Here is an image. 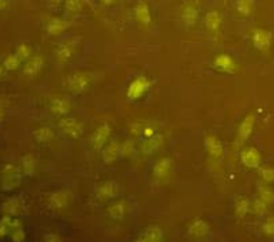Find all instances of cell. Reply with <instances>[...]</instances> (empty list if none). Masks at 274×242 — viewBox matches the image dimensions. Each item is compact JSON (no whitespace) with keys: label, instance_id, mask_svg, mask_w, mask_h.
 Returning <instances> with one entry per match:
<instances>
[{"label":"cell","instance_id":"1","mask_svg":"<svg viewBox=\"0 0 274 242\" xmlns=\"http://www.w3.org/2000/svg\"><path fill=\"white\" fill-rule=\"evenodd\" d=\"M93 80V74L88 72H77L67 77V88L72 94H80L88 88Z\"/></svg>","mask_w":274,"mask_h":242},{"label":"cell","instance_id":"2","mask_svg":"<svg viewBox=\"0 0 274 242\" xmlns=\"http://www.w3.org/2000/svg\"><path fill=\"white\" fill-rule=\"evenodd\" d=\"M59 128L66 137L77 140L83 135V125L72 116H63L59 120Z\"/></svg>","mask_w":274,"mask_h":242},{"label":"cell","instance_id":"3","mask_svg":"<svg viewBox=\"0 0 274 242\" xmlns=\"http://www.w3.org/2000/svg\"><path fill=\"white\" fill-rule=\"evenodd\" d=\"M179 14L182 22L186 26H193L197 23L200 16V6L197 0H186L179 9Z\"/></svg>","mask_w":274,"mask_h":242},{"label":"cell","instance_id":"4","mask_svg":"<svg viewBox=\"0 0 274 242\" xmlns=\"http://www.w3.org/2000/svg\"><path fill=\"white\" fill-rule=\"evenodd\" d=\"M150 88V80L144 76H138L136 77L129 87H127V97L129 100H138L147 93Z\"/></svg>","mask_w":274,"mask_h":242},{"label":"cell","instance_id":"5","mask_svg":"<svg viewBox=\"0 0 274 242\" xmlns=\"http://www.w3.org/2000/svg\"><path fill=\"white\" fill-rule=\"evenodd\" d=\"M254 125H256V117H254L253 114H247V116L243 119V121L240 122V125H238L236 140L237 145L244 144V143L249 140L250 135L253 134Z\"/></svg>","mask_w":274,"mask_h":242},{"label":"cell","instance_id":"6","mask_svg":"<svg viewBox=\"0 0 274 242\" xmlns=\"http://www.w3.org/2000/svg\"><path fill=\"white\" fill-rule=\"evenodd\" d=\"M272 40H273V35L272 32L269 30H264V29H254L253 33H251V43H253V47L264 51L270 47L272 44Z\"/></svg>","mask_w":274,"mask_h":242},{"label":"cell","instance_id":"7","mask_svg":"<svg viewBox=\"0 0 274 242\" xmlns=\"http://www.w3.org/2000/svg\"><path fill=\"white\" fill-rule=\"evenodd\" d=\"M133 16H135L137 23L140 24V26H143V27H149L150 24H151V20H153L149 4L146 1H143V0H138L135 4Z\"/></svg>","mask_w":274,"mask_h":242},{"label":"cell","instance_id":"8","mask_svg":"<svg viewBox=\"0 0 274 242\" xmlns=\"http://www.w3.org/2000/svg\"><path fill=\"white\" fill-rule=\"evenodd\" d=\"M213 66H214L219 72L230 73V74L237 72L236 61H234V59H233L230 54H227V53H220V54L214 56V59H213Z\"/></svg>","mask_w":274,"mask_h":242},{"label":"cell","instance_id":"9","mask_svg":"<svg viewBox=\"0 0 274 242\" xmlns=\"http://www.w3.org/2000/svg\"><path fill=\"white\" fill-rule=\"evenodd\" d=\"M204 26L212 35H219L223 27V16L219 10H210L204 17Z\"/></svg>","mask_w":274,"mask_h":242},{"label":"cell","instance_id":"10","mask_svg":"<svg viewBox=\"0 0 274 242\" xmlns=\"http://www.w3.org/2000/svg\"><path fill=\"white\" fill-rule=\"evenodd\" d=\"M45 67V60L42 56H30L23 64V74L27 77H35L39 73L43 70Z\"/></svg>","mask_w":274,"mask_h":242},{"label":"cell","instance_id":"11","mask_svg":"<svg viewBox=\"0 0 274 242\" xmlns=\"http://www.w3.org/2000/svg\"><path fill=\"white\" fill-rule=\"evenodd\" d=\"M110 133H112V128H110V125H109L107 122L99 125V127L94 130L93 135H91V144H93V147H94L96 150H100V148L104 145V143L109 140Z\"/></svg>","mask_w":274,"mask_h":242},{"label":"cell","instance_id":"12","mask_svg":"<svg viewBox=\"0 0 274 242\" xmlns=\"http://www.w3.org/2000/svg\"><path fill=\"white\" fill-rule=\"evenodd\" d=\"M204 147L207 150V153L212 156L213 158H220L225 153V147H223V143L216 137V135H206L204 137Z\"/></svg>","mask_w":274,"mask_h":242},{"label":"cell","instance_id":"13","mask_svg":"<svg viewBox=\"0 0 274 242\" xmlns=\"http://www.w3.org/2000/svg\"><path fill=\"white\" fill-rule=\"evenodd\" d=\"M70 110H72V106H70L69 98H66V97H54V98H51L50 111L54 116H59V117L67 116L70 113Z\"/></svg>","mask_w":274,"mask_h":242},{"label":"cell","instance_id":"14","mask_svg":"<svg viewBox=\"0 0 274 242\" xmlns=\"http://www.w3.org/2000/svg\"><path fill=\"white\" fill-rule=\"evenodd\" d=\"M260 153L257 148L254 147H249V148H244L241 151V161L246 167L249 168H257L260 165Z\"/></svg>","mask_w":274,"mask_h":242},{"label":"cell","instance_id":"15","mask_svg":"<svg viewBox=\"0 0 274 242\" xmlns=\"http://www.w3.org/2000/svg\"><path fill=\"white\" fill-rule=\"evenodd\" d=\"M163 144V134L156 133L153 134L151 137L143 140V144H141V153L143 154H153L156 153Z\"/></svg>","mask_w":274,"mask_h":242},{"label":"cell","instance_id":"16","mask_svg":"<svg viewBox=\"0 0 274 242\" xmlns=\"http://www.w3.org/2000/svg\"><path fill=\"white\" fill-rule=\"evenodd\" d=\"M69 27H70V22H67V20H63V19H51L49 23H47L46 32H47V35L51 37L60 36V35L64 33Z\"/></svg>","mask_w":274,"mask_h":242},{"label":"cell","instance_id":"17","mask_svg":"<svg viewBox=\"0 0 274 242\" xmlns=\"http://www.w3.org/2000/svg\"><path fill=\"white\" fill-rule=\"evenodd\" d=\"M33 137L35 140L40 143V144H45V143H49L53 140L54 137V131L50 125H40L38 127L35 131H33Z\"/></svg>","mask_w":274,"mask_h":242},{"label":"cell","instance_id":"18","mask_svg":"<svg viewBox=\"0 0 274 242\" xmlns=\"http://www.w3.org/2000/svg\"><path fill=\"white\" fill-rule=\"evenodd\" d=\"M120 154V145L117 141H112L103 148V161L104 162H113L119 158Z\"/></svg>","mask_w":274,"mask_h":242},{"label":"cell","instance_id":"19","mask_svg":"<svg viewBox=\"0 0 274 242\" xmlns=\"http://www.w3.org/2000/svg\"><path fill=\"white\" fill-rule=\"evenodd\" d=\"M54 54L60 61H69L73 56V44L72 43H60L54 48Z\"/></svg>","mask_w":274,"mask_h":242},{"label":"cell","instance_id":"20","mask_svg":"<svg viewBox=\"0 0 274 242\" xmlns=\"http://www.w3.org/2000/svg\"><path fill=\"white\" fill-rule=\"evenodd\" d=\"M236 10L241 17H249L254 12V0H236Z\"/></svg>","mask_w":274,"mask_h":242},{"label":"cell","instance_id":"21","mask_svg":"<svg viewBox=\"0 0 274 242\" xmlns=\"http://www.w3.org/2000/svg\"><path fill=\"white\" fill-rule=\"evenodd\" d=\"M172 165H173V160H170V158H162L154 165V174L159 175V177H164V175H167L170 172Z\"/></svg>","mask_w":274,"mask_h":242},{"label":"cell","instance_id":"22","mask_svg":"<svg viewBox=\"0 0 274 242\" xmlns=\"http://www.w3.org/2000/svg\"><path fill=\"white\" fill-rule=\"evenodd\" d=\"M32 53H33V50H32V46L30 44H27V43H22V44H19L16 50H14V54L20 59L22 61H26L30 56H32Z\"/></svg>","mask_w":274,"mask_h":242},{"label":"cell","instance_id":"23","mask_svg":"<svg viewBox=\"0 0 274 242\" xmlns=\"http://www.w3.org/2000/svg\"><path fill=\"white\" fill-rule=\"evenodd\" d=\"M22 63L23 61L20 60L14 53L13 54H9L6 59H4V61H3V66H4V69L6 70H9V72H12V70H16V69H19L20 66H22Z\"/></svg>","mask_w":274,"mask_h":242},{"label":"cell","instance_id":"24","mask_svg":"<svg viewBox=\"0 0 274 242\" xmlns=\"http://www.w3.org/2000/svg\"><path fill=\"white\" fill-rule=\"evenodd\" d=\"M35 167H36V157L32 154H26L25 157L22 158V169L26 174H33Z\"/></svg>","mask_w":274,"mask_h":242},{"label":"cell","instance_id":"25","mask_svg":"<svg viewBox=\"0 0 274 242\" xmlns=\"http://www.w3.org/2000/svg\"><path fill=\"white\" fill-rule=\"evenodd\" d=\"M64 9L72 14L79 13L82 10V0H64Z\"/></svg>","mask_w":274,"mask_h":242},{"label":"cell","instance_id":"26","mask_svg":"<svg viewBox=\"0 0 274 242\" xmlns=\"http://www.w3.org/2000/svg\"><path fill=\"white\" fill-rule=\"evenodd\" d=\"M260 174H262L263 180H266V181H274V169L272 168H263L260 171Z\"/></svg>","mask_w":274,"mask_h":242},{"label":"cell","instance_id":"27","mask_svg":"<svg viewBox=\"0 0 274 242\" xmlns=\"http://www.w3.org/2000/svg\"><path fill=\"white\" fill-rule=\"evenodd\" d=\"M262 197L264 200H273V193L269 188H262Z\"/></svg>","mask_w":274,"mask_h":242},{"label":"cell","instance_id":"28","mask_svg":"<svg viewBox=\"0 0 274 242\" xmlns=\"http://www.w3.org/2000/svg\"><path fill=\"white\" fill-rule=\"evenodd\" d=\"M100 1H101V3H103L104 6H112V4H114V3H116L117 0H100Z\"/></svg>","mask_w":274,"mask_h":242},{"label":"cell","instance_id":"29","mask_svg":"<svg viewBox=\"0 0 274 242\" xmlns=\"http://www.w3.org/2000/svg\"><path fill=\"white\" fill-rule=\"evenodd\" d=\"M7 1H9V0H0V12L6 9V6H7Z\"/></svg>","mask_w":274,"mask_h":242},{"label":"cell","instance_id":"30","mask_svg":"<svg viewBox=\"0 0 274 242\" xmlns=\"http://www.w3.org/2000/svg\"><path fill=\"white\" fill-rule=\"evenodd\" d=\"M62 3H64V0H50V4L53 6H60Z\"/></svg>","mask_w":274,"mask_h":242},{"label":"cell","instance_id":"31","mask_svg":"<svg viewBox=\"0 0 274 242\" xmlns=\"http://www.w3.org/2000/svg\"><path fill=\"white\" fill-rule=\"evenodd\" d=\"M3 116H4V110H3V107L0 106V120L3 119Z\"/></svg>","mask_w":274,"mask_h":242},{"label":"cell","instance_id":"32","mask_svg":"<svg viewBox=\"0 0 274 242\" xmlns=\"http://www.w3.org/2000/svg\"><path fill=\"white\" fill-rule=\"evenodd\" d=\"M3 74V67H1V64H0V76Z\"/></svg>","mask_w":274,"mask_h":242}]
</instances>
